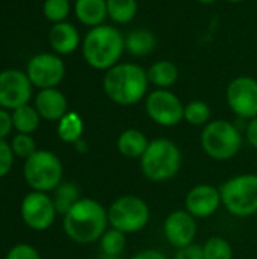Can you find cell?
<instances>
[{
  "label": "cell",
  "mask_w": 257,
  "mask_h": 259,
  "mask_svg": "<svg viewBox=\"0 0 257 259\" xmlns=\"http://www.w3.org/2000/svg\"><path fill=\"white\" fill-rule=\"evenodd\" d=\"M197 2H200L203 5H211V3H215L217 0H197Z\"/></svg>",
  "instance_id": "cell-38"
},
{
  "label": "cell",
  "mask_w": 257,
  "mask_h": 259,
  "mask_svg": "<svg viewBox=\"0 0 257 259\" xmlns=\"http://www.w3.org/2000/svg\"><path fill=\"white\" fill-rule=\"evenodd\" d=\"M227 2H230V3H241V2H244V0H227Z\"/></svg>",
  "instance_id": "cell-39"
},
{
  "label": "cell",
  "mask_w": 257,
  "mask_h": 259,
  "mask_svg": "<svg viewBox=\"0 0 257 259\" xmlns=\"http://www.w3.org/2000/svg\"><path fill=\"white\" fill-rule=\"evenodd\" d=\"M242 141L239 129L227 120L209 121L200 135L203 152L217 161H229L235 158L242 147Z\"/></svg>",
  "instance_id": "cell-6"
},
{
  "label": "cell",
  "mask_w": 257,
  "mask_h": 259,
  "mask_svg": "<svg viewBox=\"0 0 257 259\" xmlns=\"http://www.w3.org/2000/svg\"><path fill=\"white\" fill-rule=\"evenodd\" d=\"M33 85L26 71L8 68L0 71V108L14 111L27 105L32 99Z\"/></svg>",
  "instance_id": "cell-12"
},
{
  "label": "cell",
  "mask_w": 257,
  "mask_h": 259,
  "mask_svg": "<svg viewBox=\"0 0 257 259\" xmlns=\"http://www.w3.org/2000/svg\"><path fill=\"white\" fill-rule=\"evenodd\" d=\"M52 199L56 208L58 215H65L80 199V190L74 182H61L53 191H52Z\"/></svg>",
  "instance_id": "cell-22"
},
{
  "label": "cell",
  "mask_w": 257,
  "mask_h": 259,
  "mask_svg": "<svg viewBox=\"0 0 257 259\" xmlns=\"http://www.w3.org/2000/svg\"><path fill=\"white\" fill-rule=\"evenodd\" d=\"M147 76L148 82L155 85L158 90H168L177 82L179 68L171 61L161 59L150 65V68L147 70Z\"/></svg>",
  "instance_id": "cell-21"
},
{
  "label": "cell",
  "mask_w": 257,
  "mask_h": 259,
  "mask_svg": "<svg viewBox=\"0 0 257 259\" xmlns=\"http://www.w3.org/2000/svg\"><path fill=\"white\" fill-rule=\"evenodd\" d=\"M48 42L56 55H71L80 44V35L71 23L62 21L50 27Z\"/></svg>",
  "instance_id": "cell-17"
},
{
  "label": "cell",
  "mask_w": 257,
  "mask_h": 259,
  "mask_svg": "<svg viewBox=\"0 0 257 259\" xmlns=\"http://www.w3.org/2000/svg\"><path fill=\"white\" fill-rule=\"evenodd\" d=\"M220 206H223L220 188L211 184L192 187L185 197V209L195 219L212 217Z\"/></svg>",
  "instance_id": "cell-15"
},
{
  "label": "cell",
  "mask_w": 257,
  "mask_h": 259,
  "mask_svg": "<svg viewBox=\"0 0 257 259\" xmlns=\"http://www.w3.org/2000/svg\"><path fill=\"white\" fill-rule=\"evenodd\" d=\"M124 50V36L111 24L91 27L82 41V55L86 64L101 71L117 65Z\"/></svg>",
  "instance_id": "cell-3"
},
{
  "label": "cell",
  "mask_w": 257,
  "mask_h": 259,
  "mask_svg": "<svg viewBox=\"0 0 257 259\" xmlns=\"http://www.w3.org/2000/svg\"><path fill=\"white\" fill-rule=\"evenodd\" d=\"M108 17L117 24L130 23L138 12L136 0H106Z\"/></svg>",
  "instance_id": "cell-26"
},
{
  "label": "cell",
  "mask_w": 257,
  "mask_h": 259,
  "mask_svg": "<svg viewBox=\"0 0 257 259\" xmlns=\"http://www.w3.org/2000/svg\"><path fill=\"white\" fill-rule=\"evenodd\" d=\"M156 35L148 29H135L124 36V49L132 56H147L155 52Z\"/></svg>",
  "instance_id": "cell-20"
},
{
  "label": "cell",
  "mask_w": 257,
  "mask_h": 259,
  "mask_svg": "<svg viewBox=\"0 0 257 259\" xmlns=\"http://www.w3.org/2000/svg\"><path fill=\"white\" fill-rule=\"evenodd\" d=\"M164 235L167 243L176 250L191 246L197 237V219L186 209H176L164 222Z\"/></svg>",
  "instance_id": "cell-14"
},
{
  "label": "cell",
  "mask_w": 257,
  "mask_h": 259,
  "mask_svg": "<svg viewBox=\"0 0 257 259\" xmlns=\"http://www.w3.org/2000/svg\"><path fill=\"white\" fill-rule=\"evenodd\" d=\"M147 70L133 62H118L103 76V91L109 100L121 106L139 103L148 90Z\"/></svg>",
  "instance_id": "cell-2"
},
{
  "label": "cell",
  "mask_w": 257,
  "mask_h": 259,
  "mask_svg": "<svg viewBox=\"0 0 257 259\" xmlns=\"http://www.w3.org/2000/svg\"><path fill=\"white\" fill-rule=\"evenodd\" d=\"M150 144L148 137L139 129H126L117 140V150L129 159H141Z\"/></svg>",
  "instance_id": "cell-18"
},
{
  "label": "cell",
  "mask_w": 257,
  "mask_h": 259,
  "mask_svg": "<svg viewBox=\"0 0 257 259\" xmlns=\"http://www.w3.org/2000/svg\"><path fill=\"white\" fill-rule=\"evenodd\" d=\"M71 9L70 0H44L42 14L53 24L65 21Z\"/></svg>",
  "instance_id": "cell-29"
},
{
  "label": "cell",
  "mask_w": 257,
  "mask_h": 259,
  "mask_svg": "<svg viewBox=\"0 0 257 259\" xmlns=\"http://www.w3.org/2000/svg\"><path fill=\"white\" fill-rule=\"evenodd\" d=\"M5 259H41V255L32 244L20 243L9 249Z\"/></svg>",
  "instance_id": "cell-32"
},
{
  "label": "cell",
  "mask_w": 257,
  "mask_h": 259,
  "mask_svg": "<svg viewBox=\"0 0 257 259\" xmlns=\"http://www.w3.org/2000/svg\"><path fill=\"white\" fill-rule=\"evenodd\" d=\"M173 259H204L203 255V247L198 244H191L183 249H179Z\"/></svg>",
  "instance_id": "cell-34"
},
{
  "label": "cell",
  "mask_w": 257,
  "mask_h": 259,
  "mask_svg": "<svg viewBox=\"0 0 257 259\" xmlns=\"http://www.w3.org/2000/svg\"><path fill=\"white\" fill-rule=\"evenodd\" d=\"M183 164L182 150L168 138L150 140V144L139 159L142 175L151 182H167L174 179Z\"/></svg>",
  "instance_id": "cell-4"
},
{
  "label": "cell",
  "mask_w": 257,
  "mask_h": 259,
  "mask_svg": "<svg viewBox=\"0 0 257 259\" xmlns=\"http://www.w3.org/2000/svg\"><path fill=\"white\" fill-rule=\"evenodd\" d=\"M245 138L250 143V146L257 150V117L248 121V124L245 127Z\"/></svg>",
  "instance_id": "cell-35"
},
{
  "label": "cell",
  "mask_w": 257,
  "mask_h": 259,
  "mask_svg": "<svg viewBox=\"0 0 257 259\" xmlns=\"http://www.w3.org/2000/svg\"><path fill=\"white\" fill-rule=\"evenodd\" d=\"M74 14L77 20L88 27L100 26L108 17L106 0H76Z\"/></svg>",
  "instance_id": "cell-19"
},
{
  "label": "cell",
  "mask_w": 257,
  "mask_h": 259,
  "mask_svg": "<svg viewBox=\"0 0 257 259\" xmlns=\"http://www.w3.org/2000/svg\"><path fill=\"white\" fill-rule=\"evenodd\" d=\"M108 220L112 229L123 234L141 232L150 222V208L144 199L124 194L115 199L108 208Z\"/></svg>",
  "instance_id": "cell-8"
},
{
  "label": "cell",
  "mask_w": 257,
  "mask_h": 259,
  "mask_svg": "<svg viewBox=\"0 0 257 259\" xmlns=\"http://www.w3.org/2000/svg\"><path fill=\"white\" fill-rule=\"evenodd\" d=\"M56 131H58V137L61 138V141H64L67 144H76L83 137V131H85L83 120L77 112L68 111L58 121Z\"/></svg>",
  "instance_id": "cell-23"
},
{
  "label": "cell",
  "mask_w": 257,
  "mask_h": 259,
  "mask_svg": "<svg viewBox=\"0 0 257 259\" xmlns=\"http://www.w3.org/2000/svg\"><path fill=\"white\" fill-rule=\"evenodd\" d=\"M74 147H76V150L79 152V153H86L88 152V144H86V141L82 138V140H79L76 144H74Z\"/></svg>",
  "instance_id": "cell-37"
},
{
  "label": "cell",
  "mask_w": 257,
  "mask_h": 259,
  "mask_svg": "<svg viewBox=\"0 0 257 259\" xmlns=\"http://www.w3.org/2000/svg\"><path fill=\"white\" fill-rule=\"evenodd\" d=\"M20 215L27 228L42 232L53 226L58 212L48 193L30 191L20 203Z\"/></svg>",
  "instance_id": "cell-10"
},
{
  "label": "cell",
  "mask_w": 257,
  "mask_h": 259,
  "mask_svg": "<svg viewBox=\"0 0 257 259\" xmlns=\"http://www.w3.org/2000/svg\"><path fill=\"white\" fill-rule=\"evenodd\" d=\"M41 120L42 118L39 117L35 106L29 103L12 111V123H14V129L17 131V134L32 135L39 127Z\"/></svg>",
  "instance_id": "cell-24"
},
{
  "label": "cell",
  "mask_w": 257,
  "mask_h": 259,
  "mask_svg": "<svg viewBox=\"0 0 257 259\" xmlns=\"http://www.w3.org/2000/svg\"><path fill=\"white\" fill-rule=\"evenodd\" d=\"M100 250H101V255L108 259H118L124 249H126V244H127V240H126V234L117 231V229H112L109 228L103 237L100 238Z\"/></svg>",
  "instance_id": "cell-25"
},
{
  "label": "cell",
  "mask_w": 257,
  "mask_h": 259,
  "mask_svg": "<svg viewBox=\"0 0 257 259\" xmlns=\"http://www.w3.org/2000/svg\"><path fill=\"white\" fill-rule=\"evenodd\" d=\"M201 247L204 259H233V247L223 237H211Z\"/></svg>",
  "instance_id": "cell-27"
},
{
  "label": "cell",
  "mask_w": 257,
  "mask_h": 259,
  "mask_svg": "<svg viewBox=\"0 0 257 259\" xmlns=\"http://www.w3.org/2000/svg\"><path fill=\"white\" fill-rule=\"evenodd\" d=\"M221 202L235 217L247 219L257 214V173L236 175L220 185Z\"/></svg>",
  "instance_id": "cell-5"
},
{
  "label": "cell",
  "mask_w": 257,
  "mask_h": 259,
  "mask_svg": "<svg viewBox=\"0 0 257 259\" xmlns=\"http://www.w3.org/2000/svg\"><path fill=\"white\" fill-rule=\"evenodd\" d=\"M14 131L12 123V112L8 109L0 108V140H6L11 132Z\"/></svg>",
  "instance_id": "cell-33"
},
{
  "label": "cell",
  "mask_w": 257,
  "mask_h": 259,
  "mask_svg": "<svg viewBox=\"0 0 257 259\" xmlns=\"http://www.w3.org/2000/svg\"><path fill=\"white\" fill-rule=\"evenodd\" d=\"M14 152L6 140H0V179L8 176L14 167Z\"/></svg>",
  "instance_id": "cell-31"
},
{
  "label": "cell",
  "mask_w": 257,
  "mask_h": 259,
  "mask_svg": "<svg viewBox=\"0 0 257 259\" xmlns=\"http://www.w3.org/2000/svg\"><path fill=\"white\" fill-rule=\"evenodd\" d=\"M9 144H11V149H12L14 155L18 156V158H23L24 161L38 150L35 140L32 138V135H27V134H17L11 140Z\"/></svg>",
  "instance_id": "cell-30"
},
{
  "label": "cell",
  "mask_w": 257,
  "mask_h": 259,
  "mask_svg": "<svg viewBox=\"0 0 257 259\" xmlns=\"http://www.w3.org/2000/svg\"><path fill=\"white\" fill-rule=\"evenodd\" d=\"M145 112L151 121L164 127H174L185 120V105L170 90H155L145 99Z\"/></svg>",
  "instance_id": "cell-9"
},
{
  "label": "cell",
  "mask_w": 257,
  "mask_h": 259,
  "mask_svg": "<svg viewBox=\"0 0 257 259\" xmlns=\"http://www.w3.org/2000/svg\"><path fill=\"white\" fill-rule=\"evenodd\" d=\"M130 259H168L162 252L155 250V249H147L142 252H138L136 255H133Z\"/></svg>",
  "instance_id": "cell-36"
},
{
  "label": "cell",
  "mask_w": 257,
  "mask_h": 259,
  "mask_svg": "<svg viewBox=\"0 0 257 259\" xmlns=\"http://www.w3.org/2000/svg\"><path fill=\"white\" fill-rule=\"evenodd\" d=\"M35 109L45 121H59L68 112V102L62 91L58 88L39 90L35 96Z\"/></svg>",
  "instance_id": "cell-16"
},
{
  "label": "cell",
  "mask_w": 257,
  "mask_h": 259,
  "mask_svg": "<svg viewBox=\"0 0 257 259\" xmlns=\"http://www.w3.org/2000/svg\"><path fill=\"white\" fill-rule=\"evenodd\" d=\"M26 74L39 90L58 88L65 76V64L56 53H38L27 61Z\"/></svg>",
  "instance_id": "cell-11"
},
{
  "label": "cell",
  "mask_w": 257,
  "mask_h": 259,
  "mask_svg": "<svg viewBox=\"0 0 257 259\" xmlns=\"http://www.w3.org/2000/svg\"><path fill=\"white\" fill-rule=\"evenodd\" d=\"M108 209L95 199L82 197L65 215L62 228L65 235L77 244L100 241L108 231Z\"/></svg>",
  "instance_id": "cell-1"
},
{
  "label": "cell",
  "mask_w": 257,
  "mask_h": 259,
  "mask_svg": "<svg viewBox=\"0 0 257 259\" xmlns=\"http://www.w3.org/2000/svg\"><path fill=\"white\" fill-rule=\"evenodd\" d=\"M211 120V108L203 100H192L185 105V121L191 126H206Z\"/></svg>",
  "instance_id": "cell-28"
},
{
  "label": "cell",
  "mask_w": 257,
  "mask_h": 259,
  "mask_svg": "<svg viewBox=\"0 0 257 259\" xmlns=\"http://www.w3.org/2000/svg\"><path fill=\"white\" fill-rule=\"evenodd\" d=\"M23 176L32 191L52 193L62 182L64 165L53 152L38 149L24 161Z\"/></svg>",
  "instance_id": "cell-7"
},
{
  "label": "cell",
  "mask_w": 257,
  "mask_h": 259,
  "mask_svg": "<svg viewBox=\"0 0 257 259\" xmlns=\"http://www.w3.org/2000/svg\"><path fill=\"white\" fill-rule=\"evenodd\" d=\"M229 108L244 120L257 117V80L250 76L235 77L226 91Z\"/></svg>",
  "instance_id": "cell-13"
}]
</instances>
